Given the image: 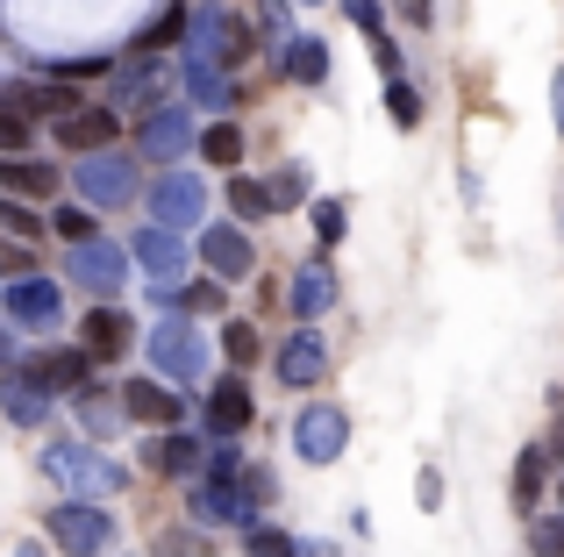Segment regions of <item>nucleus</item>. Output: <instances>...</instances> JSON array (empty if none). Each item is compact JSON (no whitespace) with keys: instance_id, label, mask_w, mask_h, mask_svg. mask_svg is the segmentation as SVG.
I'll return each mask as SVG.
<instances>
[{"instance_id":"nucleus-1","label":"nucleus","mask_w":564,"mask_h":557,"mask_svg":"<svg viewBox=\"0 0 564 557\" xmlns=\"http://www.w3.org/2000/svg\"><path fill=\"white\" fill-rule=\"evenodd\" d=\"M151 379H180V386L207 379V336L193 329V321L158 315V329H151Z\"/></svg>"},{"instance_id":"nucleus-2","label":"nucleus","mask_w":564,"mask_h":557,"mask_svg":"<svg viewBox=\"0 0 564 557\" xmlns=\"http://www.w3.org/2000/svg\"><path fill=\"white\" fill-rule=\"evenodd\" d=\"M43 472L65 493H122V479H129L108 450H86V444H51L43 450Z\"/></svg>"},{"instance_id":"nucleus-3","label":"nucleus","mask_w":564,"mask_h":557,"mask_svg":"<svg viewBox=\"0 0 564 557\" xmlns=\"http://www.w3.org/2000/svg\"><path fill=\"white\" fill-rule=\"evenodd\" d=\"M43 529H51V544L65 550V557H100V550L115 544V515H108V507H86V501L51 507Z\"/></svg>"},{"instance_id":"nucleus-4","label":"nucleus","mask_w":564,"mask_h":557,"mask_svg":"<svg viewBox=\"0 0 564 557\" xmlns=\"http://www.w3.org/2000/svg\"><path fill=\"white\" fill-rule=\"evenodd\" d=\"M72 186H79V208H122V200H137L143 179H137V165L108 143V151H94L79 172H72Z\"/></svg>"},{"instance_id":"nucleus-5","label":"nucleus","mask_w":564,"mask_h":557,"mask_svg":"<svg viewBox=\"0 0 564 557\" xmlns=\"http://www.w3.org/2000/svg\"><path fill=\"white\" fill-rule=\"evenodd\" d=\"M186 57H215V65H236V57H250L243 22H229L221 8H193V22H186Z\"/></svg>"},{"instance_id":"nucleus-6","label":"nucleus","mask_w":564,"mask_h":557,"mask_svg":"<svg viewBox=\"0 0 564 557\" xmlns=\"http://www.w3.org/2000/svg\"><path fill=\"white\" fill-rule=\"evenodd\" d=\"M200 215H207L200 172H165V179L151 186V222H158V229H193Z\"/></svg>"},{"instance_id":"nucleus-7","label":"nucleus","mask_w":564,"mask_h":557,"mask_svg":"<svg viewBox=\"0 0 564 557\" xmlns=\"http://www.w3.org/2000/svg\"><path fill=\"white\" fill-rule=\"evenodd\" d=\"M137 265L151 272V301H165V293L186 278V237H180V229H158V222H151V229L137 237Z\"/></svg>"},{"instance_id":"nucleus-8","label":"nucleus","mask_w":564,"mask_h":557,"mask_svg":"<svg viewBox=\"0 0 564 557\" xmlns=\"http://www.w3.org/2000/svg\"><path fill=\"white\" fill-rule=\"evenodd\" d=\"M293 444H301V458L307 465H336L344 458V444H350V422H344V407H301V422H293Z\"/></svg>"},{"instance_id":"nucleus-9","label":"nucleus","mask_w":564,"mask_h":557,"mask_svg":"<svg viewBox=\"0 0 564 557\" xmlns=\"http://www.w3.org/2000/svg\"><path fill=\"white\" fill-rule=\"evenodd\" d=\"M186 522L193 529H250V507L236 493V479H200L186 501Z\"/></svg>"},{"instance_id":"nucleus-10","label":"nucleus","mask_w":564,"mask_h":557,"mask_svg":"<svg viewBox=\"0 0 564 557\" xmlns=\"http://www.w3.org/2000/svg\"><path fill=\"white\" fill-rule=\"evenodd\" d=\"M272 372L286 379V386H315V379H329V336H322V329H293L286 343H279Z\"/></svg>"},{"instance_id":"nucleus-11","label":"nucleus","mask_w":564,"mask_h":557,"mask_svg":"<svg viewBox=\"0 0 564 557\" xmlns=\"http://www.w3.org/2000/svg\"><path fill=\"white\" fill-rule=\"evenodd\" d=\"M72 278H79V286H94L100 301H108V293L129 278V251H122V243H94V237L72 243Z\"/></svg>"},{"instance_id":"nucleus-12","label":"nucleus","mask_w":564,"mask_h":557,"mask_svg":"<svg viewBox=\"0 0 564 557\" xmlns=\"http://www.w3.org/2000/svg\"><path fill=\"white\" fill-rule=\"evenodd\" d=\"M200 258H207V272H215V278H250V265H258V251H250V237L236 222H207Z\"/></svg>"},{"instance_id":"nucleus-13","label":"nucleus","mask_w":564,"mask_h":557,"mask_svg":"<svg viewBox=\"0 0 564 557\" xmlns=\"http://www.w3.org/2000/svg\"><path fill=\"white\" fill-rule=\"evenodd\" d=\"M115 129H122V114H115V108H72V114H57V143H65V151H79V157L108 151Z\"/></svg>"},{"instance_id":"nucleus-14","label":"nucleus","mask_w":564,"mask_h":557,"mask_svg":"<svg viewBox=\"0 0 564 557\" xmlns=\"http://www.w3.org/2000/svg\"><path fill=\"white\" fill-rule=\"evenodd\" d=\"M129 343H137V329H129V315H122V307H94V315H86V329H79L86 364H115Z\"/></svg>"},{"instance_id":"nucleus-15","label":"nucleus","mask_w":564,"mask_h":557,"mask_svg":"<svg viewBox=\"0 0 564 557\" xmlns=\"http://www.w3.org/2000/svg\"><path fill=\"white\" fill-rule=\"evenodd\" d=\"M0 407H8V422H14V429H36V422L51 415V386L36 379V364H22V372H8V379H0Z\"/></svg>"},{"instance_id":"nucleus-16","label":"nucleus","mask_w":564,"mask_h":557,"mask_svg":"<svg viewBox=\"0 0 564 557\" xmlns=\"http://www.w3.org/2000/svg\"><path fill=\"white\" fill-rule=\"evenodd\" d=\"M250 415H258V401H250L243 379H215V393H207V436H243Z\"/></svg>"},{"instance_id":"nucleus-17","label":"nucleus","mask_w":564,"mask_h":557,"mask_svg":"<svg viewBox=\"0 0 564 557\" xmlns=\"http://www.w3.org/2000/svg\"><path fill=\"white\" fill-rule=\"evenodd\" d=\"M8 315L22 321V329H51V321H57V286L43 272L8 278Z\"/></svg>"},{"instance_id":"nucleus-18","label":"nucleus","mask_w":564,"mask_h":557,"mask_svg":"<svg viewBox=\"0 0 564 557\" xmlns=\"http://www.w3.org/2000/svg\"><path fill=\"white\" fill-rule=\"evenodd\" d=\"M186 143H193V114L158 100V108L143 114V151H151L158 165H172V157H186Z\"/></svg>"},{"instance_id":"nucleus-19","label":"nucleus","mask_w":564,"mask_h":557,"mask_svg":"<svg viewBox=\"0 0 564 557\" xmlns=\"http://www.w3.org/2000/svg\"><path fill=\"white\" fill-rule=\"evenodd\" d=\"M122 415L129 422H151V429H180L186 401H180V393H165L158 379H137V386H122Z\"/></svg>"},{"instance_id":"nucleus-20","label":"nucleus","mask_w":564,"mask_h":557,"mask_svg":"<svg viewBox=\"0 0 564 557\" xmlns=\"http://www.w3.org/2000/svg\"><path fill=\"white\" fill-rule=\"evenodd\" d=\"M0 186H8L14 200H43V194H57V165H43V157H22V151H8V157H0Z\"/></svg>"},{"instance_id":"nucleus-21","label":"nucleus","mask_w":564,"mask_h":557,"mask_svg":"<svg viewBox=\"0 0 564 557\" xmlns=\"http://www.w3.org/2000/svg\"><path fill=\"white\" fill-rule=\"evenodd\" d=\"M279 72L301 79V86H322V79H329V43H322V36H293L286 51H279Z\"/></svg>"},{"instance_id":"nucleus-22","label":"nucleus","mask_w":564,"mask_h":557,"mask_svg":"<svg viewBox=\"0 0 564 557\" xmlns=\"http://www.w3.org/2000/svg\"><path fill=\"white\" fill-rule=\"evenodd\" d=\"M286 301H293V315H301V321H315L322 307L336 301V272H329V265H307V272H293V293H286Z\"/></svg>"},{"instance_id":"nucleus-23","label":"nucleus","mask_w":564,"mask_h":557,"mask_svg":"<svg viewBox=\"0 0 564 557\" xmlns=\"http://www.w3.org/2000/svg\"><path fill=\"white\" fill-rule=\"evenodd\" d=\"M36 379L43 386H65V393H86L94 386V364H86V350H51V358H36Z\"/></svg>"},{"instance_id":"nucleus-24","label":"nucleus","mask_w":564,"mask_h":557,"mask_svg":"<svg viewBox=\"0 0 564 557\" xmlns=\"http://www.w3.org/2000/svg\"><path fill=\"white\" fill-rule=\"evenodd\" d=\"M143 465H151V472H200V444L180 436V429H165L151 450H143Z\"/></svg>"},{"instance_id":"nucleus-25","label":"nucleus","mask_w":564,"mask_h":557,"mask_svg":"<svg viewBox=\"0 0 564 557\" xmlns=\"http://www.w3.org/2000/svg\"><path fill=\"white\" fill-rule=\"evenodd\" d=\"M186 94L200 100V108H229V72H221L215 57H186Z\"/></svg>"},{"instance_id":"nucleus-26","label":"nucleus","mask_w":564,"mask_h":557,"mask_svg":"<svg viewBox=\"0 0 564 557\" xmlns=\"http://www.w3.org/2000/svg\"><path fill=\"white\" fill-rule=\"evenodd\" d=\"M193 143H200V157H207V165H221V172L243 165V129H236V122H207Z\"/></svg>"},{"instance_id":"nucleus-27","label":"nucleus","mask_w":564,"mask_h":557,"mask_svg":"<svg viewBox=\"0 0 564 557\" xmlns=\"http://www.w3.org/2000/svg\"><path fill=\"white\" fill-rule=\"evenodd\" d=\"M543 479H551V450L529 444L522 465H514V507H536V501H543Z\"/></svg>"},{"instance_id":"nucleus-28","label":"nucleus","mask_w":564,"mask_h":557,"mask_svg":"<svg viewBox=\"0 0 564 557\" xmlns=\"http://www.w3.org/2000/svg\"><path fill=\"white\" fill-rule=\"evenodd\" d=\"M165 301H180L186 315H221V278H180Z\"/></svg>"},{"instance_id":"nucleus-29","label":"nucleus","mask_w":564,"mask_h":557,"mask_svg":"<svg viewBox=\"0 0 564 557\" xmlns=\"http://www.w3.org/2000/svg\"><path fill=\"white\" fill-rule=\"evenodd\" d=\"M229 208H236V222H264V215H272V200H264L258 179H229Z\"/></svg>"},{"instance_id":"nucleus-30","label":"nucleus","mask_w":564,"mask_h":557,"mask_svg":"<svg viewBox=\"0 0 564 557\" xmlns=\"http://www.w3.org/2000/svg\"><path fill=\"white\" fill-rule=\"evenodd\" d=\"M200 472H207V479H236V472H243V458H236V444H229V436L200 444Z\"/></svg>"},{"instance_id":"nucleus-31","label":"nucleus","mask_w":564,"mask_h":557,"mask_svg":"<svg viewBox=\"0 0 564 557\" xmlns=\"http://www.w3.org/2000/svg\"><path fill=\"white\" fill-rule=\"evenodd\" d=\"M0 229H8V237H43V215L29 208V200H8V194H0Z\"/></svg>"},{"instance_id":"nucleus-32","label":"nucleus","mask_w":564,"mask_h":557,"mask_svg":"<svg viewBox=\"0 0 564 557\" xmlns=\"http://www.w3.org/2000/svg\"><path fill=\"white\" fill-rule=\"evenodd\" d=\"M386 108H393V122H400V129L422 122V94H414L408 79H386Z\"/></svg>"},{"instance_id":"nucleus-33","label":"nucleus","mask_w":564,"mask_h":557,"mask_svg":"<svg viewBox=\"0 0 564 557\" xmlns=\"http://www.w3.org/2000/svg\"><path fill=\"white\" fill-rule=\"evenodd\" d=\"M307 222H315L322 243H336V237L350 229V208H344V200H315V208H307Z\"/></svg>"},{"instance_id":"nucleus-34","label":"nucleus","mask_w":564,"mask_h":557,"mask_svg":"<svg viewBox=\"0 0 564 557\" xmlns=\"http://www.w3.org/2000/svg\"><path fill=\"white\" fill-rule=\"evenodd\" d=\"M264 200H272V208H293V200H307V165H286L272 186H264Z\"/></svg>"},{"instance_id":"nucleus-35","label":"nucleus","mask_w":564,"mask_h":557,"mask_svg":"<svg viewBox=\"0 0 564 557\" xmlns=\"http://www.w3.org/2000/svg\"><path fill=\"white\" fill-rule=\"evenodd\" d=\"M51 229H57L65 243H86V237H94V208H79V200H72V208L51 215Z\"/></svg>"},{"instance_id":"nucleus-36","label":"nucleus","mask_w":564,"mask_h":557,"mask_svg":"<svg viewBox=\"0 0 564 557\" xmlns=\"http://www.w3.org/2000/svg\"><path fill=\"white\" fill-rule=\"evenodd\" d=\"M221 350H229L236 364H258L264 343H258V329H250V321H229V329H221Z\"/></svg>"},{"instance_id":"nucleus-37","label":"nucleus","mask_w":564,"mask_h":557,"mask_svg":"<svg viewBox=\"0 0 564 557\" xmlns=\"http://www.w3.org/2000/svg\"><path fill=\"white\" fill-rule=\"evenodd\" d=\"M22 143H29V114L14 100H0V151H22Z\"/></svg>"},{"instance_id":"nucleus-38","label":"nucleus","mask_w":564,"mask_h":557,"mask_svg":"<svg viewBox=\"0 0 564 557\" xmlns=\"http://www.w3.org/2000/svg\"><path fill=\"white\" fill-rule=\"evenodd\" d=\"M250 557H293V536L286 529H258V522H250Z\"/></svg>"},{"instance_id":"nucleus-39","label":"nucleus","mask_w":564,"mask_h":557,"mask_svg":"<svg viewBox=\"0 0 564 557\" xmlns=\"http://www.w3.org/2000/svg\"><path fill=\"white\" fill-rule=\"evenodd\" d=\"M344 8H350V22H358L372 43H386V8H379V0H344Z\"/></svg>"},{"instance_id":"nucleus-40","label":"nucleus","mask_w":564,"mask_h":557,"mask_svg":"<svg viewBox=\"0 0 564 557\" xmlns=\"http://www.w3.org/2000/svg\"><path fill=\"white\" fill-rule=\"evenodd\" d=\"M79 422L108 436V429H115V407H108V401H94V386H86V393H79Z\"/></svg>"},{"instance_id":"nucleus-41","label":"nucleus","mask_w":564,"mask_h":557,"mask_svg":"<svg viewBox=\"0 0 564 557\" xmlns=\"http://www.w3.org/2000/svg\"><path fill=\"white\" fill-rule=\"evenodd\" d=\"M158 557H207L200 529H180V536H158Z\"/></svg>"},{"instance_id":"nucleus-42","label":"nucleus","mask_w":564,"mask_h":557,"mask_svg":"<svg viewBox=\"0 0 564 557\" xmlns=\"http://www.w3.org/2000/svg\"><path fill=\"white\" fill-rule=\"evenodd\" d=\"M57 79H94V72H108V57H65V65H51Z\"/></svg>"},{"instance_id":"nucleus-43","label":"nucleus","mask_w":564,"mask_h":557,"mask_svg":"<svg viewBox=\"0 0 564 557\" xmlns=\"http://www.w3.org/2000/svg\"><path fill=\"white\" fill-rule=\"evenodd\" d=\"M414 493H422V507H443V479H436V472L414 479Z\"/></svg>"},{"instance_id":"nucleus-44","label":"nucleus","mask_w":564,"mask_h":557,"mask_svg":"<svg viewBox=\"0 0 564 557\" xmlns=\"http://www.w3.org/2000/svg\"><path fill=\"white\" fill-rule=\"evenodd\" d=\"M264 29H272V36H286V0H264Z\"/></svg>"},{"instance_id":"nucleus-45","label":"nucleus","mask_w":564,"mask_h":557,"mask_svg":"<svg viewBox=\"0 0 564 557\" xmlns=\"http://www.w3.org/2000/svg\"><path fill=\"white\" fill-rule=\"evenodd\" d=\"M536 544H543V550H557V557H564V522H543V529H536Z\"/></svg>"},{"instance_id":"nucleus-46","label":"nucleus","mask_w":564,"mask_h":557,"mask_svg":"<svg viewBox=\"0 0 564 557\" xmlns=\"http://www.w3.org/2000/svg\"><path fill=\"white\" fill-rule=\"evenodd\" d=\"M293 557H344L336 544H293Z\"/></svg>"},{"instance_id":"nucleus-47","label":"nucleus","mask_w":564,"mask_h":557,"mask_svg":"<svg viewBox=\"0 0 564 557\" xmlns=\"http://www.w3.org/2000/svg\"><path fill=\"white\" fill-rule=\"evenodd\" d=\"M551 100H557V136H564V72L551 79Z\"/></svg>"},{"instance_id":"nucleus-48","label":"nucleus","mask_w":564,"mask_h":557,"mask_svg":"<svg viewBox=\"0 0 564 557\" xmlns=\"http://www.w3.org/2000/svg\"><path fill=\"white\" fill-rule=\"evenodd\" d=\"M14 358V329H8V321H0V364H8Z\"/></svg>"},{"instance_id":"nucleus-49","label":"nucleus","mask_w":564,"mask_h":557,"mask_svg":"<svg viewBox=\"0 0 564 557\" xmlns=\"http://www.w3.org/2000/svg\"><path fill=\"white\" fill-rule=\"evenodd\" d=\"M14 557H43V550H36V544H29V550H14Z\"/></svg>"},{"instance_id":"nucleus-50","label":"nucleus","mask_w":564,"mask_h":557,"mask_svg":"<svg viewBox=\"0 0 564 557\" xmlns=\"http://www.w3.org/2000/svg\"><path fill=\"white\" fill-rule=\"evenodd\" d=\"M557 501H564V487H557ZM557 522H564V515H557Z\"/></svg>"},{"instance_id":"nucleus-51","label":"nucleus","mask_w":564,"mask_h":557,"mask_svg":"<svg viewBox=\"0 0 564 557\" xmlns=\"http://www.w3.org/2000/svg\"><path fill=\"white\" fill-rule=\"evenodd\" d=\"M307 8H315V0H307Z\"/></svg>"}]
</instances>
